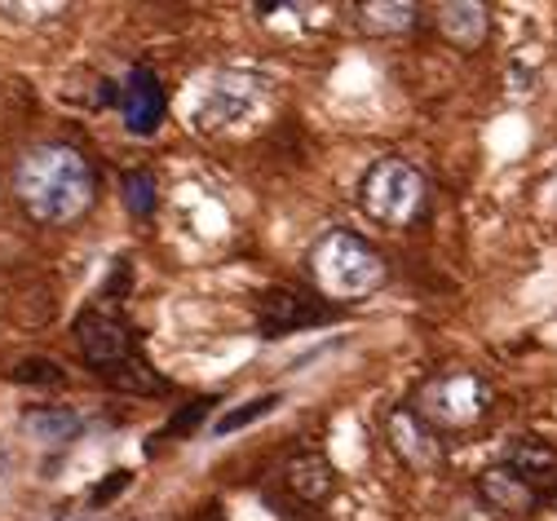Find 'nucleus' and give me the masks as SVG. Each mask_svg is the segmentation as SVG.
<instances>
[{"mask_svg": "<svg viewBox=\"0 0 557 521\" xmlns=\"http://www.w3.org/2000/svg\"><path fill=\"white\" fill-rule=\"evenodd\" d=\"M120 111H124L128 133H137V137H151L164 124L169 98H164V85H160L156 71H147V66L128 71V80L120 89Z\"/></svg>", "mask_w": 557, "mask_h": 521, "instance_id": "nucleus-6", "label": "nucleus"}, {"mask_svg": "<svg viewBox=\"0 0 557 521\" xmlns=\"http://www.w3.org/2000/svg\"><path fill=\"white\" fill-rule=\"evenodd\" d=\"M18 199L36 221L62 226L76 221L94 199V173L72 146H36L18 164Z\"/></svg>", "mask_w": 557, "mask_h": 521, "instance_id": "nucleus-1", "label": "nucleus"}, {"mask_svg": "<svg viewBox=\"0 0 557 521\" xmlns=\"http://www.w3.org/2000/svg\"><path fill=\"white\" fill-rule=\"evenodd\" d=\"M363 208L381 226H411L425 208V177L407 160H381L363 177Z\"/></svg>", "mask_w": 557, "mask_h": 521, "instance_id": "nucleus-5", "label": "nucleus"}, {"mask_svg": "<svg viewBox=\"0 0 557 521\" xmlns=\"http://www.w3.org/2000/svg\"><path fill=\"white\" fill-rule=\"evenodd\" d=\"M76 340H81L85 362L98 371L107 385H115L124 394H156L160 389V376L151 371V362L133 349V336L115 314L85 310L76 319Z\"/></svg>", "mask_w": 557, "mask_h": 521, "instance_id": "nucleus-2", "label": "nucleus"}, {"mask_svg": "<svg viewBox=\"0 0 557 521\" xmlns=\"http://www.w3.org/2000/svg\"><path fill=\"white\" fill-rule=\"evenodd\" d=\"M443 36L460 49H478L482 36H486V10L473 5V0H465V5H443Z\"/></svg>", "mask_w": 557, "mask_h": 521, "instance_id": "nucleus-11", "label": "nucleus"}, {"mask_svg": "<svg viewBox=\"0 0 557 521\" xmlns=\"http://www.w3.org/2000/svg\"><path fill=\"white\" fill-rule=\"evenodd\" d=\"M314 319H319V310H314V301H306L301 291H270L265 306H261L265 336H288V332H297Z\"/></svg>", "mask_w": 557, "mask_h": 521, "instance_id": "nucleus-9", "label": "nucleus"}, {"mask_svg": "<svg viewBox=\"0 0 557 521\" xmlns=\"http://www.w3.org/2000/svg\"><path fill=\"white\" fill-rule=\"evenodd\" d=\"M359 14H363V23H368V32L394 36V32H407V27H411L416 5H407V0H394V5H363Z\"/></svg>", "mask_w": 557, "mask_h": 521, "instance_id": "nucleus-16", "label": "nucleus"}, {"mask_svg": "<svg viewBox=\"0 0 557 521\" xmlns=\"http://www.w3.org/2000/svg\"><path fill=\"white\" fill-rule=\"evenodd\" d=\"M124 199H128V208L137 216H151L156 212V182L147 173H128L124 177Z\"/></svg>", "mask_w": 557, "mask_h": 521, "instance_id": "nucleus-18", "label": "nucleus"}, {"mask_svg": "<svg viewBox=\"0 0 557 521\" xmlns=\"http://www.w3.org/2000/svg\"><path fill=\"white\" fill-rule=\"evenodd\" d=\"M81 424H85V420H81L72 407H36V411L23 420L27 437L40 442V446H66V442H76Z\"/></svg>", "mask_w": 557, "mask_h": 521, "instance_id": "nucleus-10", "label": "nucleus"}, {"mask_svg": "<svg viewBox=\"0 0 557 521\" xmlns=\"http://www.w3.org/2000/svg\"><path fill=\"white\" fill-rule=\"evenodd\" d=\"M310 270L314 283L336 301H355V296H368L385 283V261L350 231H327L310 252Z\"/></svg>", "mask_w": 557, "mask_h": 521, "instance_id": "nucleus-3", "label": "nucleus"}, {"mask_svg": "<svg viewBox=\"0 0 557 521\" xmlns=\"http://www.w3.org/2000/svg\"><path fill=\"white\" fill-rule=\"evenodd\" d=\"M482 402H486V389L478 376L469 371H451V376L434 381L425 389V415L443 420V424H469L482 415Z\"/></svg>", "mask_w": 557, "mask_h": 521, "instance_id": "nucleus-7", "label": "nucleus"}, {"mask_svg": "<svg viewBox=\"0 0 557 521\" xmlns=\"http://www.w3.org/2000/svg\"><path fill=\"white\" fill-rule=\"evenodd\" d=\"M389 437H394V451L411 464V469H434L438 460V442L430 433V424L421 420V411H394L389 420Z\"/></svg>", "mask_w": 557, "mask_h": 521, "instance_id": "nucleus-8", "label": "nucleus"}, {"mask_svg": "<svg viewBox=\"0 0 557 521\" xmlns=\"http://www.w3.org/2000/svg\"><path fill=\"white\" fill-rule=\"evenodd\" d=\"M288 482H293V491H297L301 499H323V495L332 491V469H327L319 456H301V460H293Z\"/></svg>", "mask_w": 557, "mask_h": 521, "instance_id": "nucleus-14", "label": "nucleus"}, {"mask_svg": "<svg viewBox=\"0 0 557 521\" xmlns=\"http://www.w3.org/2000/svg\"><path fill=\"white\" fill-rule=\"evenodd\" d=\"M482 486H486V495H492V504L505 508V512H522V508H531V491H527V482H522L518 473H509V469L486 473Z\"/></svg>", "mask_w": 557, "mask_h": 521, "instance_id": "nucleus-15", "label": "nucleus"}, {"mask_svg": "<svg viewBox=\"0 0 557 521\" xmlns=\"http://www.w3.org/2000/svg\"><path fill=\"white\" fill-rule=\"evenodd\" d=\"M10 376L18 381V385H62V367L58 362H49V358H23Z\"/></svg>", "mask_w": 557, "mask_h": 521, "instance_id": "nucleus-17", "label": "nucleus"}, {"mask_svg": "<svg viewBox=\"0 0 557 521\" xmlns=\"http://www.w3.org/2000/svg\"><path fill=\"white\" fill-rule=\"evenodd\" d=\"M265 111V85L257 76H239V71H218L195 89L190 120L195 128L222 133V128H244Z\"/></svg>", "mask_w": 557, "mask_h": 521, "instance_id": "nucleus-4", "label": "nucleus"}, {"mask_svg": "<svg viewBox=\"0 0 557 521\" xmlns=\"http://www.w3.org/2000/svg\"><path fill=\"white\" fill-rule=\"evenodd\" d=\"M10 469H14V456H10V446H5V442H0V482H5V477H10Z\"/></svg>", "mask_w": 557, "mask_h": 521, "instance_id": "nucleus-19", "label": "nucleus"}, {"mask_svg": "<svg viewBox=\"0 0 557 521\" xmlns=\"http://www.w3.org/2000/svg\"><path fill=\"white\" fill-rule=\"evenodd\" d=\"M278 407H284V394H257V398H248V402H239V407L222 411V415H218V424H213V437H231V433H239V429H248V424H257V420L274 415Z\"/></svg>", "mask_w": 557, "mask_h": 521, "instance_id": "nucleus-12", "label": "nucleus"}, {"mask_svg": "<svg viewBox=\"0 0 557 521\" xmlns=\"http://www.w3.org/2000/svg\"><path fill=\"white\" fill-rule=\"evenodd\" d=\"M553 469H557V451H553V446H544L540 437H522L509 451V473H518L522 482L548 477Z\"/></svg>", "mask_w": 557, "mask_h": 521, "instance_id": "nucleus-13", "label": "nucleus"}, {"mask_svg": "<svg viewBox=\"0 0 557 521\" xmlns=\"http://www.w3.org/2000/svg\"><path fill=\"white\" fill-rule=\"evenodd\" d=\"M76 521H81V517H76Z\"/></svg>", "mask_w": 557, "mask_h": 521, "instance_id": "nucleus-20", "label": "nucleus"}]
</instances>
